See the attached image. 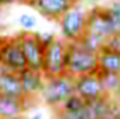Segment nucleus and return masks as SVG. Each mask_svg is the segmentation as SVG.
I'll return each instance as SVG.
<instances>
[{"label": "nucleus", "mask_w": 120, "mask_h": 119, "mask_svg": "<svg viewBox=\"0 0 120 119\" xmlns=\"http://www.w3.org/2000/svg\"><path fill=\"white\" fill-rule=\"evenodd\" d=\"M30 6L34 7L42 17L50 21H59L60 17L75 4L73 0H32Z\"/></svg>", "instance_id": "1a4fd4ad"}, {"label": "nucleus", "mask_w": 120, "mask_h": 119, "mask_svg": "<svg viewBox=\"0 0 120 119\" xmlns=\"http://www.w3.org/2000/svg\"><path fill=\"white\" fill-rule=\"evenodd\" d=\"M87 31L103 38L105 41L116 34L108 7H94L88 11Z\"/></svg>", "instance_id": "0eeeda50"}, {"label": "nucleus", "mask_w": 120, "mask_h": 119, "mask_svg": "<svg viewBox=\"0 0 120 119\" xmlns=\"http://www.w3.org/2000/svg\"><path fill=\"white\" fill-rule=\"evenodd\" d=\"M98 71L120 74V53L102 49L98 53Z\"/></svg>", "instance_id": "ddd939ff"}, {"label": "nucleus", "mask_w": 120, "mask_h": 119, "mask_svg": "<svg viewBox=\"0 0 120 119\" xmlns=\"http://www.w3.org/2000/svg\"><path fill=\"white\" fill-rule=\"evenodd\" d=\"M18 1H21V3H27V4H30V3L32 1V0H18Z\"/></svg>", "instance_id": "aec40b11"}, {"label": "nucleus", "mask_w": 120, "mask_h": 119, "mask_svg": "<svg viewBox=\"0 0 120 119\" xmlns=\"http://www.w3.org/2000/svg\"><path fill=\"white\" fill-rule=\"evenodd\" d=\"M85 101L80 97V95H77V94H73L68 99H66L64 102H63V105L57 108L60 111H64V112H78V111H82L84 108H85Z\"/></svg>", "instance_id": "dca6fc26"}, {"label": "nucleus", "mask_w": 120, "mask_h": 119, "mask_svg": "<svg viewBox=\"0 0 120 119\" xmlns=\"http://www.w3.org/2000/svg\"><path fill=\"white\" fill-rule=\"evenodd\" d=\"M27 98H14L0 95V119H21L28 109Z\"/></svg>", "instance_id": "f8f14e48"}, {"label": "nucleus", "mask_w": 120, "mask_h": 119, "mask_svg": "<svg viewBox=\"0 0 120 119\" xmlns=\"http://www.w3.org/2000/svg\"><path fill=\"white\" fill-rule=\"evenodd\" d=\"M73 94H75L74 77L66 73L60 76L46 77L43 90L39 97L48 107L57 109Z\"/></svg>", "instance_id": "f257e3e1"}, {"label": "nucleus", "mask_w": 120, "mask_h": 119, "mask_svg": "<svg viewBox=\"0 0 120 119\" xmlns=\"http://www.w3.org/2000/svg\"><path fill=\"white\" fill-rule=\"evenodd\" d=\"M98 74L105 90V95L120 101V74L102 73V71H98Z\"/></svg>", "instance_id": "4468645a"}, {"label": "nucleus", "mask_w": 120, "mask_h": 119, "mask_svg": "<svg viewBox=\"0 0 120 119\" xmlns=\"http://www.w3.org/2000/svg\"><path fill=\"white\" fill-rule=\"evenodd\" d=\"M68 62V42L63 38H55L45 49L43 59V74L46 77H53L67 73Z\"/></svg>", "instance_id": "7ed1b4c3"}, {"label": "nucleus", "mask_w": 120, "mask_h": 119, "mask_svg": "<svg viewBox=\"0 0 120 119\" xmlns=\"http://www.w3.org/2000/svg\"><path fill=\"white\" fill-rule=\"evenodd\" d=\"M78 42L84 48L90 49L91 52H95V53H99L102 51V48L105 46V39L103 38H101V36H98L92 32H88V31H85V34L78 39Z\"/></svg>", "instance_id": "2eb2a0df"}, {"label": "nucleus", "mask_w": 120, "mask_h": 119, "mask_svg": "<svg viewBox=\"0 0 120 119\" xmlns=\"http://www.w3.org/2000/svg\"><path fill=\"white\" fill-rule=\"evenodd\" d=\"M18 24H20V27H21L24 31L32 32V31L36 28L38 21H36V17H35V16H32V14H30V13H24V14L20 16Z\"/></svg>", "instance_id": "f3484780"}, {"label": "nucleus", "mask_w": 120, "mask_h": 119, "mask_svg": "<svg viewBox=\"0 0 120 119\" xmlns=\"http://www.w3.org/2000/svg\"><path fill=\"white\" fill-rule=\"evenodd\" d=\"M102 49L115 52V53H120V34H115L110 38H108L105 41V46Z\"/></svg>", "instance_id": "a211bd4d"}, {"label": "nucleus", "mask_w": 120, "mask_h": 119, "mask_svg": "<svg viewBox=\"0 0 120 119\" xmlns=\"http://www.w3.org/2000/svg\"><path fill=\"white\" fill-rule=\"evenodd\" d=\"M74 86H75V94L80 95L85 102L96 101L105 97V90L98 73L75 77Z\"/></svg>", "instance_id": "6e6552de"}, {"label": "nucleus", "mask_w": 120, "mask_h": 119, "mask_svg": "<svg viewBox=\"0 0 120 119\" xmlns=\"http://www.w3.org/2000/svg\"><path fill=\"white\" fill-rule=\"evenodd\" d=\"M0 66L15 73L27 69V62L18 35L0 38Z\"/></svg>", "instance_id": "39448f33"}, {"label": "nucleus", "mask_w": 120, "mask_h": 119, "mask_svg": "<svg viewBox=\"0 0 120 119\" xmlns=\"http://www.w3.org/2000/svg\"><path fill=\"white\" fill-rule=\"evenodd\" d=\"M94 73H98V53L84 48L78 41L68 42L67 74L75 79Z\"/></svg>", "instance_id": "f03ea898"}, {"label": "nucleus", "mask_w": 120, "mask_h": 119, "mask_svg": "<svg viewBox=\"0 0 120 119\" xmlns=\"http://www.w3.org/2000/svg\"><path fill=\"white\" fill-rule=\"evenodd\" d=\"M18 39L25 56L27 67L32 70L42 71L43 70V59H45V49L46 46L42 44L39 38V32H21L18 34Z\"/></svg>", "instance_id": "423d86ee"}, {"label": "nucleus", "mask_w": 120, "mask_h": 119, "mask_svg": "<svg viewBox=\"0 0 120 119\" xmlns=\"http://www.w3.org/2000/svg\"><path fill=\"white\" fill-rule=\"evenodd\" d=\"M0 95L14 97V98H25L20 73L8 70L0 66Z\"/></svg>", "instance_id": "9b49d317"}, {"label": "nucleus", "mask_w": 120, "mask_h": 119, "mask_svg": "<svg viewBox=\"0 0 120 119\" xmlns=\"http://www.w3.org/2000/svg\"><path fill=\"white\" fill-rule=\"evenodd\" d=\"M20 79H21L22 91L27 99L32 101L41 95L45 81H46V76L43 74V71L32 70L30 67H27L22 71H20Z\"/></svg>", "instance_id": "9d476101"}, {"label": "nucleus", "mask_w": 120, "mask_h": 119, "mask_svg": "<svg viewBox=\"0 0 120 119\" xmlns=\"http://www.w3.org/2000/svg\"><path fill=\"white\" fill-rule=\"evenodd\" d=\"M28 119H46V118H45V115H43L42 112H35V114H32Z\"/></svg>", "instance_id": "6ab92c4d"}, {"label": "nucleus", "mask_w": 120, "mask_h": 119, "mask_svg": "<svg viewBox=\"0 0 120 119\" xmlns=\"http://www.w3.org/2000/svg\"><path fill=\"white\" fill-rule=\"evenodd\" d=\"M87 18H88V11L82 10L78 4L73 6L57 21L61 38L67 42L78 41L87 31Z\"/></svg>", "instance_id": "20e7f679"}]
</instances>
